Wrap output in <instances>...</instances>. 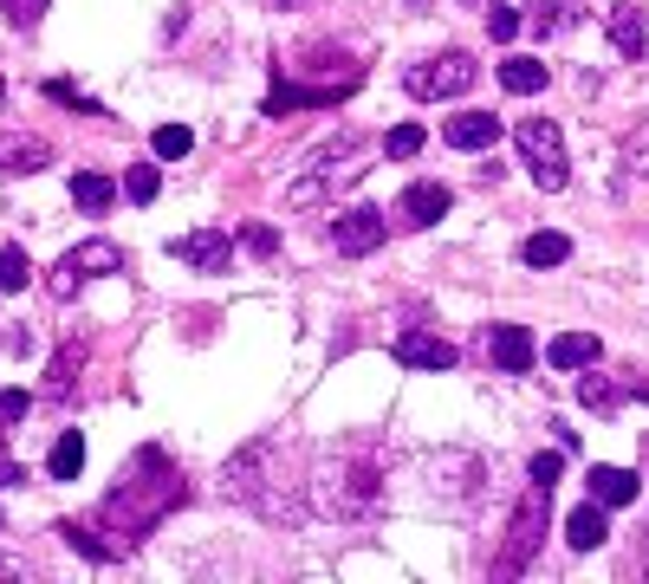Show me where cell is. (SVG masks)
<instances>
[{
  "label": "cell",
  "instance_id": "1",
  "mask_svg": "<svg viewBox=\"0 0 649 584\" xmlns=\"http://www.w3.org/2000/svg\"><path fill=\"white\" fill-rule=\"evenodd\" d=\"M183 501H189V481L169 467V455H163V448H144L137 462L124 467V481L105 494V506H98V526H111L117 545H137V540H150L156 519H169Z\"/></svg>",
  "mask_w": 649,
  "mask_h": 584
},
{
  "label": "cell",
  "instance_id": "2",
  "mask_svg": "<svg viewBox=\"0 0 649 584\" xmlns=\"http://www.w3.org/2000/svg\"><path fill=\"white\" fill-rule=\"evenodd\" d=\"M312 506L325 513V519H344V526H364V519H377L383 501H390V462H383L377 442H351L338 455H325V462L312 467Z\"/></svg>",
  "mask_w": 649,
  "mask_h": 584
},
{
  "label": "cell",
  "instance_id": "3",
  "mask_svg": "<svg viewBox=\"0 0 649 584\" xmlns=\"http://www.w3.org/2000/svg\"><path fill=\"white\" fill-rule=\"evenodd\" d=\"M279 455H286L279 442H254V448H240V455L222 467L228 501H247L254 513H267V519H299L306 506L293 501V494H279V474H273V462H279Z\"/></svg>",
  "mask_w": 649,
  "mask_h": 584
},
{
  "label": "cell",
  "instance_id": "4",
  "mask_svg": "<svg viewBox=\"0 0 649 584\" xmlns=\"http://www.w3.org/2000/svg\"><path fill=\"white\" fill-rule=\"evenodd\" d=\"M545 513H552V487L520 494L513 519H507V540H500V552H494V584L520 578V572L539 558V545H545Z\"/></svg>",
  "mask_w": 649,
  "mask_h": 584
},
{
  "label": "cell",
  "instance_id": "5",
  "mask_svg": "<svg viewBox=\"0 0 649 584\" xmlns=\"http://www.w3.org/2000/svg\"><path fill=\"white\" fill-rule=\"evenodd\" d=\"M520 150H527V169H533L539 189L559 195L572 182V169H566V137H559L552 117H527V123H520Z\"/></svg>",
  "mask_w": 649,
  "mask_h": 584
},
{
  "label": "cell",
  "instance_id": "6",
  "mask_svg": "<svg viewBox=\"0 0 649 584\" xmlns=\"http://www.w3.org/2000/svg\"><path fill=\"white\" fill-rule=\"evenodd\" d=\"M98 273H124V247L117 240H85V247H72L59 267L46 273V293L52 299H72L85 279H98Z\"/></svg>",
  "mask_w": 649,
  "mask_h": 584
},
{
  "label": "cell",
  "instance_id": "7",
  "mask_svg": "<svg viewBox=\"0 0 649 584\" xmlns=\"http://www.w3.org/2000/svg\"><path fill=\"white\" fill-rule=\"evenodd\" d=\"M474 78H481V66H474L468 52H442V59H422V66H410V72H403V85H410V98L435 105V98H461Z\"/></svg>",
  "mask_w": 649,
  "mask_h": 584
},
{
  "label": "cell",
  "instance_id": "8",
  "mask_svg": "<svg viewBox=\"0 0 649 584\" xmlns=\"http://www.w3.org/2000/svg\"><path fill=\"white\" fill-rule=\"evenodd\" d=\"M169 254H176L183 267H195V273H228V260H234V234H228V228L176 234V240H169Z\"/></svg>",
  "mask_w": 649,
  "mask_h": 584
},
{
  "label": "cell",
  "instance_id": "9",
  "mask_svg": "<svg viewBox=\"0 0 649 584\" xmlns=\"http://www.w3.org/2000/svg\"><path fill=\"white\" fill-rule=\"evenodd\" d=\"M481 345H488V364H500L507 377H527V370L539 364V345H533V331H527V325H488V338H481Z\"/></svg>",
  "mask_w": 649,
  "mask_h": 584
},
{
  "label": "cell",
  "instance_id": "10",
  "mask_svg": "<svg viewBox=\"0 0 649 584\" xmlns=\"http://www.w3.org/2000/svg\"><path fill=\"white\" fill-rule=\"evenodd\" d=\"M383 234H390V221H383L377 208H344L338 221H332V247L357 260V254H377Z\"/></svg>",
  "mask_w": 649,
  "mask_h": 584
},
{
  "label": "cell",
  "instance_id": "11",
  "mask_svg": "<svg viewBox=\"0 0 649 584\" xmlns=\"http://www.w3.org/2000/svg\"><path fill=\"white\" fill-rule=\"evenodd\" d=\"M46 162H52V143H46V137L0 130V176H39Z\"/></svg>",
  "mask_w": 649,
  "mask_h": 584
},
{
  "label": "cell",
  "instance_id": "12",
  "mask_svg": "<svg viewBox=\"0 0 649 584\" xmlns=\"http://www.w3.org/2000/svg\"><path fill=\"white\" fill-rule=\"evenodd\" d=\"M442 143L449 150H494L500 143V117L494 111H461L442 123Z\"/></svg>",
  "mask_w": 649,
  "mask_h": 584
},
{
  "label": "cell",
  "instance_id": "13",
  "mask_svg": "<svg viewBox=\"0 0 649 584\" xmlns=\"http://www.w3.org/2000/svg\"><path fill=\"white\" fill-rule=\"evenodd\" d=\"M396 357H403L410 370H455L461 350L449 345V338H435V331H403V338H396Z\"/></svg>",
  "mask_w": 649,
  "mask_h": 584
},
{
  "label": "cell",
  "instance_id": "14",
  "mask_svg": "<svg viewBox=\"0 0 649 584\" xmlns=\"http://www.w3.org/2000/svg\"><path fill=\"white\" fill-rule=\"evenodd\" d=\"M357 78H344V85H318V91H299V85H279L267 98V117H286V111H332L344 91H351Z\"/></svg>",
  "mask_w": 649,
  "mask_h": 584
},
{
  "label": "cell",
  "instance_id": "15",
  "mask_svg": "<svg viewBox=\"0 0 649 584\" xmlns=\"http://www.w3.org/2000/svg\"><path fill=\"white\" fill-rule=\"evenodd\" d=\"M449 208H455V195L442 189V182H410V189H403V221H410V228H435Z\"/></svg>",
  "mask_w": 649,
  "mask_h": 584
},
{
  "label": "cell",
  "instance_id": "16",
  "mask_svg": "<svg viewBox=\"0 0 649 584\" xmlns=\"http://www.w3.org/2000/svg\"><path fill=\"white\" fill-rule=\"evenodd\" d=\"M78 370H85V338H72V345H59V357H52V370H46V403H72Z\"/></svg>",
  "mask_w": 649,
  "mask_h": 584
},
{
  "label": "cell",
  "instance_id": "17",
  "mask_svg": "<svg viewBox=\"0 0 649 584\" xmlns=\"http://www.w3.org/2000/svg\"><path fill=\"white\" fill-rule=\"evenodd\" d=\"M611 46L623 59H643L649 52V13L643 7H611Z\"/></svg>",
  "mask_w": 649,
  "mask_h": 584
},
{
  "label": "cell",
  "instance_id": "18",
  "mask_svg": "<svg viewBox=\"0 0 649 584\" xmlns=\"http://www.w3.org/2000/svg\"><path fill=\"white\" fill-rule=\"evenodd\" d=\"M604 513H611L604 501H584L572 519H566V545H572V552H591V545H604V533H611V519H604Z\"/></svg>",
  "mask_w": 649,
  "mask_h": 584
},
{
  "label": "cell",
  "instance_id": "19",
  "mask_svg": "<svg viewBox=\"0 0 649 584\" xmlns=\"http://www.w3.org/2000/svg\"><path fill=\"white\" fill-rule=\"evenodd\" d=\"M545 357H552V370H591L598 364V338L591 331H559L545 345Z\"/></svg>",
  "mask_w": 649,
  "mask_h": 584
},
{
  "label": "cell",
  "instance_id": "20",
  "mask_svg": "<svg viewBox=\"0 0 649 584\" xmlns=\"http://www.w3.org/2000/svg\"><path fill=\"white\" fill-rule=\"evenodd\" d=\"M643 494V481L630 474V467H591V501H604V506H630Z\"/></svg>",
  "mask_w": 649,
  "mask_h": 584
},
{
  "label": "cell",
  "instance_id": "21",
  "mask_svg": "<svg viewBox=\"0 0 649 584\" xmlns=\"http://www.w3.org/2000/svg\"><path fill=\"white\" fill-rule=\"evenodd\" d=\"M59 540L72 545V552H85V558H98V565H111V558H124V545L98 540V526H91V519H59Z\"/></svg>",
  "mask_w": 649,
  "mask_h": 584
},
{
  "label": "cell",
  "instance_id": "22",
  "mask_svg": "<svg viewBox=\"0 0 649 584\" xmlns=\"http://www.w3.org/2000/svg\"><path fill=\"white\" fill-rule=\"evenodd\" d=\"M520 260H527V267H566V260H572V240L559 228H539V234L520 240Z\"/></svg>",
  "mask_w": 649,
  "mask_h": 584
},
{
  "label": "cell",
  "instance_id": "23",
  "mask_svg": "<svg viewBox=\"0 0 649 584\" xmlns=\"http://www.w3.org/2000/svg\"><path fill=\"white\" fill-rule=\"evenodd\" d=\"M117 195H124V189H117L111 176H98V169H78V176H72V201L85 208V215H105Z\"/></svg>",
  "mask_w": 649,
  "mask_h": 584
},
{
  "label": "cell",
  "instance_id": "24",
  "mask_svg": "<svg viewBox=\"0 0 649 584\" xmlns=\"http://www.w3.org/2000/svg\"><path fill=\"white\" fill-rule=\"evenodd\" d=\"M46 474H52V481H78V474H85V435H78V428H66V435L52 442Z\"/></svg>",
  "mask_w": 649,
  "mask_h": 584
},
{
  "label": "cell",
  "instance_id": "25",
  "mask_svg": "<svg viewBox=\"0 0 649 584\" xmlns=\"http://www.w3.org/2000/svg\"><path fill=\"white\" fill-rule=\"evenodd\" d=\"M500 85H507L513 98H533V91H545V59H507V66H500Z\"/></svg>",
  "mask_w": 649,
  "mask_h": 584
},
{
  "label": "cell",
  "instance_id": "26",
  "mask_svg": "<svg viewBox=\"0 0 649 584\" xmlns=\"http://www.w3.org/2000/svg\"><path fill=\"white\" fill-rule=\"evenodd\" d=\"M578 403H584V409H604V416H611L617 403H623V389H617L611 377H598V370H591V377H578Z\"/></svg>",
  "mask_w": 649,
  "mask_h": 584
},
{
  "label": "cell",
  "instance_id": "27",
  "mask_svg": "<svg viewBox=\"0 0 649 584\" xmlns=\"http://www.w3.org/2000/svg\"><path fill=\"white\" fill-rule=\"evenodd\" d=\"M150 150L163 156V162H176V156L195 150V130H189V123H163V130L150 137Z\"/></svg>",
  "mask_w": 649,
  "mask_h": 584
},
{
  "label": "cell",
  "instance_id": "28",
  "mask_svg": "<svg viewBox=\"0 0 649 584\" xmlns=\"http://www.w3.org/2000/svg\"><path fill=\"white\" fill-rule=\"evenodd\" d=\"M33 279V260H27V247H0V293H20Z\"/></svg>",
  "mask_w": 649,
  "mask_h": 584
},
{
  "label": "cell",
  "instance_id": "29",
  "mask_svg": "<svg viewBox=\"0 0 649 584\" xmlns=\"http://www.w3.org/2000/svg\"><path fill=\"white\" fill-rule=\"evenodd\" d=\"M527 474H533V487H559V474H566V448H539L533 462H527Z\"/></svg>",
  "mask_w": 649,
  "mask_h": 584
},
{
  "label": "cell",
  "instance_id": "30",
  "mask_svg": "<svg viewBox=\"0 0 649 584\" xmlns=\"http://www.w3.org/2000/svg\"><path fill=\"white\" fill-rule=\"evenodd\" d=\"M623 169H630V176H649V123H637V130L623 137Z\"/></svg>",
  "mask_w": 649,
  "mask_h": 584
},
{
  "label": "cell",
  "instance_id": "31",
  "mask_svg": "<svg viewBox=\"0 0 649 584\" xmlns=\"http://www.w3.org/2000/svg\"><path fill=\"white\" fill-rule=\"evenodd\" d=\"M156 189H163V176H156L150 162H137V169L124 176V195H130V201H156Z\"/></svg>",
  "mask_w": 649,
  "mask_h": 584
},
{
  "label": "cell",
  "instance_id": "32",
  "mask_svg": "<svg viewBox=\"0 0 649 584\" xmlns=\"http://www.w3.org/2000/svg\"><path fill=\"white\" fill-rule=\"evenodd\" d=\"M240 247L260 254V260H273V254H279V234H273L267 221H254V228H240Z\"/></svg>",
  "mask_w": 649,
  "mask_h": 584
},
{
  "label": "cell",
  "instance_id": "33",
  "mask_svg": "<svg viewBox=\"0 0 649 584\" xmlns=\"http://www.w3.org/2000/svg\"><path fill=\"white\" fill-rule=\"evenodd\" d=\"M0 13L20 27V33H33L39 27V13H46V0H0Z\"/></svg>",
  "mask_w": 649,
  "mask_h": 584
},
{
  "label": "cell",
  "instance_id": "34",
  "mask_svg": "<svg viewBox=\"0 0 649 584\" xmlns=\"http://www.w3.org/2000/svg\"><path fill=\"white\" fill-rule=\"evenodd\" d=\"M383 150L390 156H416L422 150V123H396V130L383 137Z\"/></svg>",
  "mask_w": 649,
  "mask_h": 584
},
{
  "label": "cell",
  "instance_id": "35",
  "mask_svg": "<svg viewBox=\"0 0 649 584\" xmlns=\"http://www.w3.org/2000/svg\"><path fill=\"white\" fill-rule=\"evenodd\" d=\"M27 409H33V396H27V389H0V428L27 423Z\"/></svg>",
  "mask_w": 649,
  "mask_h": 584
},
{
  "label": "cell",
  "instance_id": "36",
  "mask_svg": "<svg viewBox=\"0 0 649 584\" xmlns=\"http://www.w3.org/2000/svg\"><path fill=\"white\" fill-rule=\"evenodd\" d=\"M520 27H527V20H520V7H494V13H488V33H494V39H513Z\"/></svg>",
  "mask_w": 649,
  "mask_h": 584
},
{
  "label": "cell",
  "instance_id": "37",
  "mask_svg": "<svg viewBox=\"0 0 649 584\" xmlns=\"http://www.w3.org/2000/svg\"><path fill=\"white\" fill-rule=\"evenodd\" d=\"M0 487H27V467L7 455V428H0Z\"/></svg>",
  "mask_w": 649,
  "mask_h": 584
},
{
  "label": "cell",
  "instance_id": "38",
  "mask_svg": "<svg viewBox=\"0 0 649 584\" xmlns=\"http://www.w3.org/2000/svg\"><path fill=\"white\" fill-rule=\"evenodd\" d=\"M46 91H52V98H59V105H72V111H98V105H91V98H85V91H78V85H66V78H52V85H46Z\"/></svg>",
  "mask_w": 649,
  "mask_h": 584
},
{
  "label": "cell",
  "instance_id": "39",
  "mask_svg": "<svg viewBox=\"0 0 649 584\" xmlns=\"http://www.w3.org/2000/svg\"><path fill=\"white\" fill-rule=\"evenodd\" d=\"M637 565L649 572V526H643V545H637Z\"/></svg>",
  "mask_w": 649,
  "mask_h": 584
},
{
  "label": "cell",
  "instance_id": "40",
  "mask_svg": "<svg viewBox=\"0 0 649 584\" xmlns=\"http://www.w3.org/2000/svg\"><path fill=\"white\" fill-rule=\"evenodd\" d=\"M0 98H7V85H0Z\"/></svg>",
  "mask_w": 649,
  "mask_h": 584
},
{
  "label": "cell",
  "instance_id": "41",
  "mask_svg": "<svg viewBox=\"0 0 649 584\" xmlns=\"http://www.w3.org/2000/svg\"><path fill=\"white\" fill-rule=\"evenodd\" d=\"M0 526H7V519H0Z\"/></svg>",
  "mask_w": 649,
  "mask_h": 584
}]
</instances>
